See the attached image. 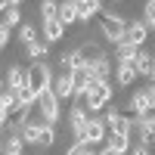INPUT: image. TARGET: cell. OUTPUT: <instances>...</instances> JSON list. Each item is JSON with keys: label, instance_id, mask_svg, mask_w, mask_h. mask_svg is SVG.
Masks as SVG:
<instances>
[{"label": "cell", "instance_id": "1", "mask_svg": "<svg viewBox=\"0 0 155 155\" xmlns=\"http://www.w3.org/2000/svg\"><path fill=\"white\" fill-rule=\"evenodd\" d=\"M99 31H102V37H106L109 44L118 47V44L124 41V34H127V22L118 16V12L102 9V12H99Z\"/></svg>", "mask_w": 155, "mask_h": 155}, {"label": "cell", "instance_id": "2", "mask_svg": "<svg viewBox=\"0 0 155 155\" xmlns=\"http://www.w3.org/2000/svg\"><path fill=\"white\" fill-rule=\"evenodd\" d=\"M112 96H115V87L109 84V81H93L90 84V90H87V109H90V115H96V112H102L112 102Z\"/></svg>", "mask_w": 155, "mask_h": 155}, {"label": "cell", "instance_id": "3", "mask_svg": "<svg viewBox=\"0 0 155 155\" xmlns=\"http://www.w3.org/2000/svg\"><path fill=\"white\" fill-rule=\"evenodd\" d=\"M53 81H56V74H53V68H50L44 59H37V62L28 65V87L31 90H37V93L53 90Z\"/></svg>", "mask_w": 155, "mask_h": 155}, {"label": "cell", "instance_id": "4", "mask_svg": "<svg viewBox=\"0 0 155 155\" xmlns=\"http://www.w3.org/2000/svg\"><path fill=\"white\" fill-rule=\"evenodd\" d=\"M62 102H59V96L53 93V90H44V93H37V115L47 121V124H59V118H62Z\"/></svg>", "mask_w": 155, "mask_h": 155}, {"label": "cell", "instance_id": "5", "mask_svg": "<svg viewBox=\"0 0 155 155\" xmlns=\"http://www.w3.org/2000/svg\"><path fill=\"white\" fill-rule=\"evenodd\" d=\"M71 56H74V62H78V68H81V65H96V62H102V59H106V53H102V47L99 44H90V41H84L81 47H74L71 50Z\"/></svg>", "mask_w": 155, "mask_h": 155}, {"label": "cell", "instance_id": "6", "mask_svg": "<svg viewBox=\"0 0 155 155\" xmlns=\"http://www.w3.org/2000/svg\"><path fill=\"white\" fill-rule=\"evenodd\" d=\"M106 137H109V124L106 118H99V115H93L87 124V130L81 140H74V143H87V146H96V143H106Z\"/></svg>", "mask_w": 155, "mask_h": 155}, {"label": "cell", "instance_id": "7", "mask_svg": "<svg viewBox=\"0 0 155 155\" xmlns=\"http://www.w3.org/2000/svg\"><path fill=\"white\" fill-rule=\"evenodd\" d=\"M102 118H106V124H109V134H127V137H134V118H130V115H121L118 109H109Z\"/></svg>", "mask_w": 155, "mask_h": 155}, {"label": "cell", "instance_id": "8", "mask_svg": "<svg viewBox=\"0 0 155 155\" xmlns=\"http://www.w3.org/2000/svg\"><path fill=\"white\" fill-rule=\"evenodd\" d=\"M127 109L134 112V118H146V115H152V99H149V90L146 87H140L130 93V99H127Z\"/></svg>", "mask_w": 155, "mask_h": 155}, {"label": "cell", "instance_id": "9", "mask_svg": "<svg viewBox=\"0 0 155 155\" xmlns=\"http://www.w3.org/2000/svg\"><path fill=\"white\" fill-rule=\"evenodd\" d=\"M3 87L12 90V93H19L22 87H28V68H22V65H9V68H6V78H3Z\"/></svg>", "mask_w": 155, "mask_h": 155}, {"label": "cell", "instance_id": "10", "mask_svg": "<svg viewBox=\"0 0 155 155\" xmlns=\"http://www.w3.org/2000/svg\"><path fill=\"white\" fill-rule=\"evenodd\" d=\"M53 93L59 96V102H65V99H74L78 93V87H74V78L65 74V71H59L56 74V81H53Z\"/></svg>", "mask_w": 155, "mask_h": 155}, {"label": "cell", "instance_id": "11", "mask_svg": "<svg viewBox=\"0 0 155 155\" xmlns=\"http://www.w3.org/2000/svg\"><path fill=\"white\" fill-rule=\"evenodd\" d=\"M146 37H149V28H146V22H143V19L127 22V34H124V41H127V44L143 47V44H146Z\"/></svg>", "mask_w": 155, "mask_h": 155}, {"label": "cell", "instance_id": "12", "mask_svg": "<svg viewBox=\"0 0 155 155\" xmlns=\"http://www.w3.org/2000/svg\"><path fill=\"white\" fill-rule=\"evenodd\" d=\"M44 124H47V121L41 118V115H37V118H31L28 124H22V127H19L28 146H41V130H44Z\"/></svg>", "mask_w": 155, "mask_h": 155}, {"label": "cell", "instance_id": "13", "mask_svg": "<svg viewBox=\"0 0 155 155\" xmlns=\"http://www.w3.org/2000/svg\"><path fill=\"white\" fill-rule=\"evenodd\" d=\"M74 6H78V22L87 25L93 16L102 12V0H74Z\"/></svg>", "mask_w": 155, "mask_h": 155}, {"label": "cell", "instance_id": "14", "mask_svg": "<svg viewBox=\"0 0 155 155\" xmlns=\"http://www.w3.org/2000/svg\"><path fill=\"white\" fill-rule=\"evenodd\" d=\"M137 78L140 74H137L134 62H115V84H118V87H130Z\"/></svg>", "mask_w": 155, "mask_h": 155}, {"label": "cell", "instance_id": "15", "mask_svg": "<svg viewBox=\"0 0 155 155\" xmlns=\"http://www.w3.org/2000/svg\"><path fill=\"white\" fill-rule=\"evenodd\" d=\"M41 34H44V41L56 44V41L65 37V25H62L59 19H41Z\"/></svg>", "mask_w": 155, "mask_h": 155}, {"label": "cell", "instance_id": "16", "mask_svg": "<svg viewBox=\"0 0 155 155\" xmlns=\"http://www.w3.org/2000/svg\"><path fill=\"white\" fill-rule=\"evenodd\" d=\"M106 146H109L112 152H118V155H127V152L134 149L127 134H109V137H106Z\"/></svg>", "mask_w": 155, "mask_h": 155}, {"label": "cell", "instance_id": "17", "mask_svg": "<svg viewBox=\"0 0 155 155\" xmlns=\"http://www.w3.org/2000/svg\"><path fill=\"white\" fill-rule=\"evenodd\" d=\"M143 47H134V44H127V41H121L118 47H115V62H137V53Z\"/></svg>", "mask_w": 155, "mask_h": 155}, {"label": "cell", "instance_id": "18", "mask_svg": "<svg viewBox=\"0 0 155 155\" xmlns=\"http://www.w3.org/2000/svg\"><path fill=\"white\" fill-rule=\"evenodd\" d=\"M59 22L65 25V28L78 22V6H74V0H59Z\"/></svg>", "mask_w": 155, "mask_h": 155}, {"label": "cell", "instance_id": "19", "mask_svg": "<svg viewBox=\"0 0 155 155\" xmlns=\"http://www.w3.org/2000/svg\"><path fill=\"white\" fill-rule=\"evenodd\" d=\"M152 59H155V53H149V50H140L137 53V74L140 78H152Z\"/></svg>", "mask_w": 155, "mask_h": 155}, {"label": "cell", "instance_id": "20", "mask_svg": "<svg viewBox=\"0 0 155 155\" xmlns=\"http://www.w3.org/2000/svg\"><path fill=\"white\" fill-rule=\"evenodd\" d=\"M112 71H115V65H112L109 56L102 59V62H96V65H90V78H93V81H109Z\"/></svg>", "mask_w": 155, "mask_h": 155}, {"label": "cell", "instance_id": "21", "mask_svg": "<svg viewBox=\"0 0 155 155\" xmlns=\"http://www.w3.org/2000/svg\"><path fill=\"white\" fill-rule=\"evenodd\" d=\"M16 41L22 44V47H28V44H34V41H41V34H37V28L31 22H25V25H19V31H16Z\"/></svg>", "mask_w": 155, "mask_h": 155}, {"label": "cell", "instance_id": "22", "mask_svg": "<svg viewBox=\"0 0 155 155\" xmlns=\"http://www.w3.org/2000/svg\"><path fill=\"white\" fill-rule=\"evenodd\" d=\"M47 53H50V41H44V37L25 47V56H28V59H34V62H37V59H44Z\"/></svg>", "mask_w": 155, "mask_h": 155}, {"label": "cell", "instance_id": "23", "mask_svg": "<svg viewBox=\"0 0 155 155\" xmlns=\"http://www.w3.org/2000/svg\"><path fill=\"white\" fill-rule=\"evenodd\" d=\"M3 25H9V28L25 25V22H22V9H19V6H6V9H3Z\"/></svg>", "mask_w": 155, "mask_h": 155}, {"label": "cell", "instance_id": "24", "mask_svg": "<svg viewBox=\"0 0 155 155\" xmlns=\"http://www.w3.org/2000/svg\"><path fill=\"white\" fill-rule=\"evenodd\" d=\"M56 143V124H44V130H41V146L37 149H50Z\"/></svg>", "mask_w": 155, "mask_h": 155}, {"label": "cell", "instance_id": "25", "mask_svg": "<svg viewBox=\"0 0 155 155\" xmlns=\"http://www.w3.org/2000/svg\"><path fill=\"white\" fill-rule=\"evenodd\" d=\"M41 19H59V3L56 0H41Z\"/></svg>", "mask_w": 155, "mask_h": 155}, {"label": "cell", "instance_id": "26", "mask_svg": "<svg viewBox=\"0 0 155 155\" xmlns=\"http://www.w3.org/2000/svg\"><path fill=\"white\" fill-rule=\"evenodd\" d=\"M143 22H146L149 31H155V0H146L143 3Z\"/></svg>", "mask_w": 155, "mask_h": 155}, {"label": "cell", "instance_id": "27", "mask_svg": "<svg viewBox=\"0 0 155 155\" xmlns=\"http://www.w3.org/2000/svg\"><path fill=\"white\" fill-rule=\"evenodd\" d=\"M90 149H93V146H87V143H71L65 149V155H90Z\"/></svg>", "mask_w": 155, "mask_h": 155}, {"label": "cell", "instance_id": "28", "mask_svg": "<svg viewBox=\"0 0 155 155\" xmlns=\"http://www.w3.org/2000/svg\"><path fill=\"white\" fill-rule=\"evenodd\" d=\"M9 41H12V28L0 22V47H9Z\"/></svg>", "mask_w": 155, "mask_h": 155}, {"label": "cell", "instance_id": "29", "mask_svg": "<svg viewBox=\"0 0 155 155\" xmlns=\"http://www.w3.org/2000/svg\"><path fill=\"white\" fill-rule=\"evenodd\" d=\"M127 155H152V152H149L146 146H134V149H130V152H127Z\"/></svg>", "mask_w": 155, "mask_h": 155}, {"label": "cell", "instance_id": "30", "mask_svg": "<svg viewBox=\"0 0 155 155\" xmlns=\"http://www.w3.org/2000/svg\"><path fill=\"white\" fill-rule=\"evenodd\" d=\"M25 0H0V9H6V6H22Z\"/></svg>", "mask_w": 155, "mask_h": 155}, {"label": "cell", "instance_id": "31", "mask_svg": "<svg viewBox=\"0 0 155 155\" xmlns=\"http://www.w3.org/2000/svg\"><path fill=\"white\" fill-rule=\"evenodd\" d=\"M96 155H118V152H112V149L106 146V149H102V152H96Z\"/></svg>", "mask_w": 155, "mask_h": 155}, {"label": "cell", "instance_id": "32", "mask_svg": "<svg viewBox=\"0 0 155 155\" xmlns=\"http://www.w3.org/2000/svg\"><path fill=\"white\" fill-rule=\"evenodd\" d=\"M149 81H155V59H152V78H149Z\"/></svg>", "mask_w": 155, "mask_h": 155}, {"label": "cell", "instance_id": "33", "mask_svg": "<svg viewBox=\"0 0 155 155\" xmlns=\"http://www.w3.org/2000/svg\"><path fill=\"white\" fill-rule=\"evenodd\" d=\"M3 155H16V152H3Z\"/></svg>", "mask_w": 155, "mask_h": 155}, {"label": "cell", "instance_id": "34", "mask_svg": "<svg viewBox=\"0 0 155 155\" xmlns=\"http://www.w3.org/2000/svg\"><path fill=\"white\" fill-rule=\"evenodd\" d=\"M90 155H96V152H93V149H90Z\"/></svg>", "mask_w": 155, "mask_h": 155}]
</instances>
